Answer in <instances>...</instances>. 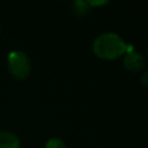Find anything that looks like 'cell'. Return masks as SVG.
Returning a JSON list of instances; mask_svg holds the SVG:
<instances>
[{"label":"cell","mask_w":148,"mask_h":148,"mask_svg":"<svg viewBox=\"0 0 148 148\" xmlns=\"http://www.w3.org/2000/svg\"><path fill=\"white\" fill-rule=\"evenodd\" d=\"M128 45L116 32H104L98 35L92 42L94 54L103 60H116L123 57Z\"/></svg>","instance_id":"cell-1"},{"label":"cell","mask_w":148,"mask_h":148,"mask_svg":"<svg viewBox=\"0 0 148 148\" xmlns=\"http://www.w3.org/2000/svg\"><path fill=\"white\" fill-rule=\"evenodd\" d=\"M7 67L13 77L25 80L31 73L30 59L23 51H12L7 57Z\"/></svg>","instance_id":"cell-2"},{"label":"cell","mask_w":148,"mask_h":148,"mask_svg":"<svg viewBox=\"0 0 148 148\" xmlns=\"http://www.w3.org/2000/svg\"><path fill=\"white\" fill-rule=\"evenodd\" d=\"M123 64L127 71L139 72L145 67V58L141 53L136 52L134 49L127 47V51L123 58Z\"/></svg>","instance_id":"cell-3"},{"label":"cell","mask_w":148,"mask_h":148,"mask_svg":"<svg viewBox=\"0 0 148 148\" xmlns=\"http://www.w3.org/2000/svg\"><path fill=\"white\" fill-rule=\"evenodd\" d=\"M18 136L9 131H0V148H20Z\"/></svg>","instance_id":"cell-4"},{"label":"cell","mask_w":148,"mask_h":148,"mask_svg":"<svg viewBox=\"0 0 148 148\" xmlns=\"http://www.w3.org/2000/svg\"><path fill=\"white\" fill-rule=\"evenodd\" d=\"M45 148H66V145L60 138H50L45 143Z\"/></svg>","instance_id":"cell-5"},{"label":"cell","mask_w":148,"mask_h":148,"mask_svg":"<svg viewBox=\"0 0 148 148\" xmlns=\"http://www.w3.org/2000/svg\"><path fill=\"white\" fill-rule=\"evenodd\" d=\"M74 8H75V12L83 13V12H86L87 9H89L88 1H75V2H74Z\"/></svg>","instance_id":"cell-6"},{"label":"cell","mask_w":148,"mask_h":148,"mask_svg":"<svg viewBox=\"0 0 148 148\" xmlns=\"http://www.w3.org/2000/svg\"><path fill=\"white\" fill-rule=\"evenodd\" d=\"M141 84L145 88H148V71H146L141 76Z\"/></svg>","instance_id":"cell-7"},{"label":"cell","mask_w":148,"mask_h":148,"mask_svg":"<svg viewBox=\"0 0 148 148\" xmlns=\"http://www.w3.org/2000/svg\"><path fill=\"white\" fill-rule=\"evenodd\" d=\"M0 32H1V25H0Z\"/></svg>","instance_id":"cell-8"},{"label":"cell","mask_w":148,"mask_h":148,"mask_svg":"<svg viewBox=\"0 0 148 148\" xmlns=\"http://www.w3.org/2000/svg\"><path fill=\"white\" fill-rule=\"evenodd\" d=\"M147 53H148V46H147Z\"/></svg>","instance_id":"cell-9"}]
</instances>
